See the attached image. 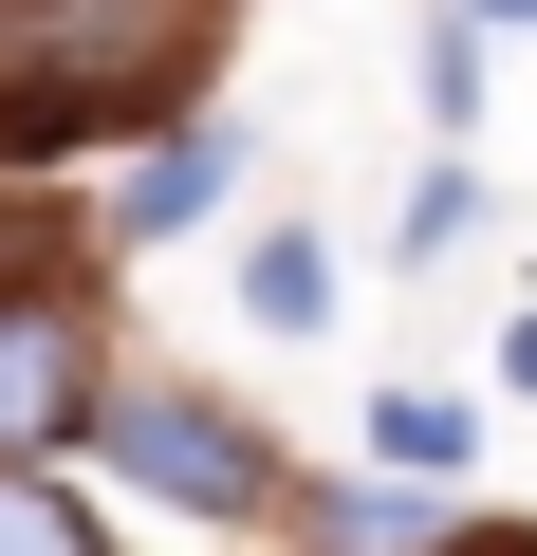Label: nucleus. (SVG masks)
I'll return each instance as SVG.
<instances>
[{
    "instance_id": "obj_1",
    "label": "nucleus",
    "mask_w": 537,
    "mask_h": 556,
    "mask_svg": "<svg viewBox=\"0 0 537 556\" xmlns=\"http://www.w3.org/2000/svg\"><path fill=\"white\" fill-rule=\"evenodd\" d=\"M222 20L241 0H0V186L130 167L149 130L222 112Z\"/></svg>"
},
{
    "instance_id": "obj_2",
    "label": "nucleus",
    "mask_w": 537,
    "mask_h": 556,
    "mask_svg": "<svg viewBox=\"0 0 537 556\" xmlns=\"http://www.w3.org/2000/svg\"><path fill=\"white\" fill-rule=\"evenodd\" d=\"M75 464H93L112 501H149V519H241V538H259V519L297 538V501H316L297 445L259 427L241 390H204V371H112V408H93Z\"/></svg>"
},
{
    "instance_id": "obj_3",
    "label": "nucleus",
    "mask_w": 537,
    "mask_h": 556,
    "mask_svg": "<svg viewBox=\"0 0 537 556\" xmlns=\"http://www.w3.org/2000/svg\"><path fill=\"white\" fill-rule=\"evenodd\" d=\"M112 298L93 278H0V464H75L112 408Z\"/></svg>"
},
{
    "instance_id": "obj_4",
    "label": "nucleus",
    "mask_w": 537,
    "mask_h": 556,
    "mask_svg": "<svg viewBox=\"0 0 537 556\" xmlns=\"http://www.w3.org/2000/svg\"><path fill=\"white\" fill-rule=\"evenodd\" d=\"M241 167H259V130H241V112L149 130V149L112 167V204H93V260H167V241H204V223L241 204Z\"/></svg>"
},
{
    "instance_id": "obj_5",
    "label": "nucleus",
    "mask_w": 537,
    "mask_h": 556,
    "mask_svg": "<svg viewBox=\"0 0 537 556\" xmlns=\"http://www.w3.org/2000/svg\"><path fill=\"white\" fill-rule=\"evenodd\" d=\"M482 501L463 482H408V464H334L316 501H297V556H445Z\"/></svg>"
},
{
    "instance_id": "obj_6",
    "label": "nucleus",
    "mask_w": 537,
    "mask_h": 556,
    "mask_svg": "<svg viewBox=\"0 0 537 556\" xmlns=\"http://www.w3.org/2000/svg\"><path fill=\"white\" fill-rule=\"evenodd\" d=\"M353 445H371V464H408V482H463V464H482V408H463V390H426V371H389V390L353 408Z\"/></svg>"
},
{
    "instance_id": "obj_7",
    "label": "nucleus",
    "mask_w": 537,
    "mask_h": 556,
    "mask_svg": "<svg viewBox=\"0 0 537 556\" xmlns=\"http://www.w3.org/2000/svg\"><path fill=\"white\" fill-rule=\"evenodd\" d=\"M241 334H279V353L334 334V241H316V223H259V241H241Z\"/></svg>"
},
{
    "instance_id": "obj_8",
    "label": "nucleus",
    "mask_w": 537,
    "mask_h": 556,
    "mask_svg": "<svg viewBox=\"0 0 537 556\" xmlns=\"http://www.w3.org/2000/svg\"><path fill=\"white\" fill-rule=\"evenodd\" d=\"M0 556H130V519H93L75 464H0Z\"/></svg>"
},
{
    "instance_id": "obj_9",
    "label": "nucleus",
    "mask_w": 537,
    "mask_h": 556,
    "mask_svg": "<svg viewBox=\"0 0 537 556\" xmlns=\"http://www.w3.org/2000/svg\"><path fill=\"white\" fill-rule=\"evenodd\" d=\"M463 241H482V167H463V149H426V186L389 204V278H445Z\"/></svg>"
},
{
    "instance_id": "obj_10",
    "label": "nucleus",
    "mask_w": 537,
    "mask_h": 556,
    "mask_svg": "<svg viewBox=\"0 0 537 556\" xmlns=\"http://www.w3.org/2000/svg\"><path fill=\"white\" fill-rule=\"evenodd\" d=\"M482 56H500V38H482V20H463V0H445V20H426V38H408V93H426V130H445V149H463V130H482V93H500V75H482Z\"/></svg>"
},
{
    "instance_id": "obj_11",
    "label": "nucleus",
    "mask_w": 537,
    "mask_h": 556,
    "mask_svg": "<svg viewBox=\"0 0 537 556\" xmlns=\"http://www.w3.org/2000/svg\"><path fill=\"white\" fill-rule=\"evenodd\" d=\"M500 390H519V408H537V298H519V316H500Z\"/></svg>"
},
{
    "instance_id": "obj_12",
    "label": "nucleus",
    "mask_w": 537,
    "mask_h": 556,
    "mask_svg": "<svg viewBox=\"0 0 537 556\" xmlns=\"http://www.w3.org/2000/svg\"><path fill=\"white\" fill-rule=\"evenodd\" d=\"M445 556H537V519H463V538H445Z\"/></svg>"
},
{
    "instance_id": "obj_13",
    "label": "nucleus",
    "mask_w": 537,
    "mask_h": 556,
    "mask_svg": "<svg viewBox=\"0 0 537 556\" xmlns=\"http://www.w3.org/2000/svg\"><path fill=\"white\" fill-rule=\"evenodd\" d=\"M463 20H482V38H537V0H463Z\"/></svg>"
}]
</instances>
